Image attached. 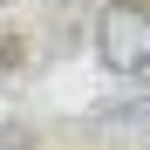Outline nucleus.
I'll list each match as a JSON object with an SVG mask.
<instances>
[{
	"label": "nucleus",
	"instance_id": "obj_1",
	"mask_svg": "<svg viewBox=\"0 0 150 150\" xmlns=\"http://www.w3.org/2000/svg\"><path fill=\"white\" fill-rule=\"evenodd\" d=\"M96 55L123 82L150 89V7L143 0H109L103 7V21H96Z\"/></svg>",
	"mask_w": 150,
	"mask_h": 150
},
{
	"label": "nucleus",
	"instance_id": "obj_3",
	"mask_svg": "<svg viewBox=\"0 0 150 150\" xmlns=\"http://www.w3.org/2000/svg\"><path fill=\"white\" fill-rule=\"evenodd\" d=\"M0 7H14V0H0Z\"/></svg>",
	"mask_w": 150,
	"mask_h": 150
},
{
	"label": "nucleus",
	"instance_id": "obj_2",
	"mask_svg": "<svg viewBox=\"0 0 150 150\" xmlns=\"http://www.w3.org/2000/svg\"><path fill=\"white\" fill-rule=\"evenodd\" d=\"M96 123H109V130H150V89L116 96V103H96Z\"/></svg>",
	"mask_w": 150,
	"mask_h": 150
}]
</instances>
